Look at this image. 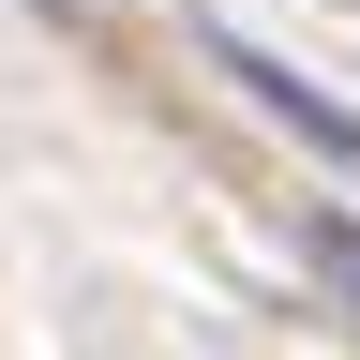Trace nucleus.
I'll return each instance as SVG.
<instances>
[{"instance_id": "nucleus-1", "label": "nucleus", "mask_w": 360, "mask_h": 360, "mask_svg": "<svg viewBox=\"0 0 360 360\" xmlns=\"http://www.w3.org/2000/svg\"><path fill=\"white\" fill-rule=\"evenodd\" d=\"M225 75H240V90H255L270 120H300V135H315V150H330V165H360V120H345V105H315V90H300L285 60H255V45H225Z\"/></svg>"}]
</instances>
